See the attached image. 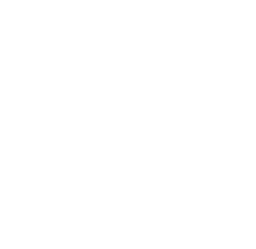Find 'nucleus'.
I'll use <instances>...</instances> for the list:
<instances>
[]
</instances>
